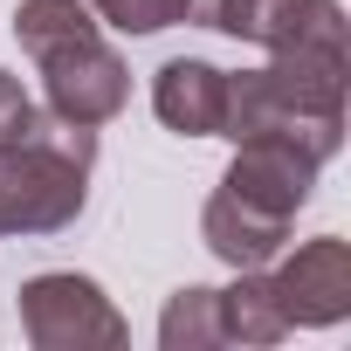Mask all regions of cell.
<instances>
[{"mask_svg": "<svg viewBox=\"0 0 351 351\" xmlns=\"http://www.w3.org/2000/svg\"><path fill=\"white\" fill-rule=\"evenodd\" d=\"M221 138H282L317 165L344 145V56H269L262 69L228 76Z\"/></svg>", "mask_w": 351, "mask_h": 351, "instance_id": "cell-2", "label": "cell"}, {"mask_svg": "<svg viewBox=\"0 0 351 351\" xmlns=\"http://www.w3.org/2000/svg\"><path fill=\"white\" fill-rule=\"evenodd\" d=\"M97 131L42 117L28 138L0 145V234H62L90 200Z\"/></svg>", "mask_w": 351, "mask_h": 351, "instance_id": "cell-3", "label": "cell"}, {"mask_svg": "<svg viewBox=\"0 0 351 351\" xmlns=\"http://www.w3.org/2000/svg\"><path fill=\"white\" fill-rule=\"evenodd\" d=\"M262 282H269V296H276L289 330H330V324L351 317V241L317 234L289 262L262 269Z\"/></svg>", "mask_w": 351, "mask_h": 351, "instance_id": "cell-5", "label": "cell"}, {"mask_svg": "<svg viewBox=\"0 0 351 351\" xmlns=\"http://www.w3.org/2000/svg\"><path fill=\"white\" fill-rule=\"evenodd\" d=\"M14 42L42 69L49 117L97 131L131 104V69L104 42V21L90 14V0H21L14 8Z\"/></svg>", "mask_w": 351, "mask_h": 351, "instance_id": "cell-1", "label": "cell"}, {"mask_svg": "<svg viewBox=\"0 0 351 351\" xmlns=\"http://www.w3.org/2000/svg\"><path fill=\"white\" fill-rule=\"evenodd\" d=\"M221 330H228V344H282L289 337L262 269H234V282L221 289Z\"/></svg>", "mask_w": 351, "mask_h": 351, "instance_id": "cell-9", "label": "cell"}, {"mask_svg": "<svg viewBox=\"0 0 351 351\" xmlns=\"http://www.w3.org/2000/svg\"><path fill=\"white\" fill-rule=\"evenodd\" d=\"M200 241H207L228 269H269V262L282 255V241H289V221H276V214L234 200L228 186H214V200L200 207Z\"/></svg>", "mask_w": 351, "mask_h": 351, "instance_id": "cell-8", "label": "cell"}, {"mask_svg": "<svg viewBox=\"0 0 351 351\" xmlns=\"http://www.w3.org/2000/svg\"><path fill=\"white\" fill-rule=\"evenodd\" d=\"M317 172H324V165H317L310 152L282 145V138H241V145H234V165L221 172V186H228L234 200L276 214V221H296V214L310 207Z\"/></svg>", "mask_w": 351, "mask_h": 351, "instance_id": "cell-6", "label": "cell"}, {"mask_svg": "<svg viewBox=\"0 0 351 351\" xmlns=\"http://www.w3.org/2000/svg\"><path fill=\"white\" fill-rule=\"evenodd\" d=\"M21 330H28L35 351H90V344L110 351V344L131 337L117 303L76 269H49V276L21 282Z\"/></svg>", "mask_w": 351, "mask_h": 351, "instance_id": "cell-4", "label": "cell"}, {"mask_svg": "<svg viewBox=\"0 0 351 351\" xmlns=\"http://www.w3.org/2000/svg\"><path fill=\"white\" fill-rule=\"evenodd\" d=\"M42 117H49V110H35V97L21 90V76L0 69V145H8V138H28Z\"/></svg>", "mask_w": 351, "mask_h": 351, "instance_id": "cell-12", "label": "cell"}, {"mask_svg": "<svg viewBox=\"0 0 351 351\" xmlns=\"http://www.w3.org/2000/svg\"><path fill=\"white\" fill-rule=\"evenodd\" d=\"M152 110L165 131L180 138H221V110H228V69L200 62V56H172L152 76Z\"/></svg>", "mask_w": 351, "mask_h": 351, "instance_id": "cell-7", "label": "cell"}, {"mask_svg": "<svg viewBox=\"0 0 351 351\" xmlns=\"http://www.w3.org/2000/svg\"><path fill=\"white\" fill-rule=\"evenodd\" d=\"M90 14L117 35H158L186 21V0H90Z\"/></svg>", "mask_w": 351, "mask_h": 351, "instance_id": "cell-11", "label": "cell"}, {"mask_svg": "<svg viewBox=\"0 0 351 351\" xmlns=\"http://www.w3.org/2000/svg\"><path fill=\"white\" fill-rule=\"evenodd\" d=\"M158 344H165V351L228 344V330H221V289H200V282L172 289V296H165V317H158Z\"/></svg>", "mask_w": 351, "mask_h": 351, "instance_id": "cell-10", "label": "cell"}]
</instances>
